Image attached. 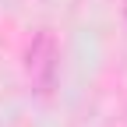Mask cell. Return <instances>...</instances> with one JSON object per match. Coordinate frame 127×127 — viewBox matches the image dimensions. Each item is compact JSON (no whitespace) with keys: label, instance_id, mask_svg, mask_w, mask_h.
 <instances>
[{"label":"cell","instance_id":"cell-1","mask_svg":"<svg viewBox=\"0 0 127 127\" xmlns=\"http://www.w3.org/2000/svg\"><path fill=\"white\" fill-rule=\"evenodd\" d=\"M57 60H60V50H57V35L50 28H39L35 39L28 42V53H25V71H28V81L39 95H50L53 81H57Z\"/></svg>","mask_w":127,"mask_h":127}]
</instances>
